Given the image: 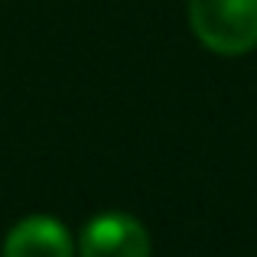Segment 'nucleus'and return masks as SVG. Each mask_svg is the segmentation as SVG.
<instances>
[{
	"mask_svg": "<svg viewBox=\"0 0 257 257\" xmlns=\"http://www.w3.org/2000/svg\"><path fill=\"white\" fill-rule=\"evenodd\" d=\"M189 23L205 49L244 56L257 46V0H189Z\"/></svg>",
	"mask_w": 257,
	"mask_h": 257,
	"instance_id": "f257e3e1",
	"label": "nucleus"
},
{
	"mask_svg": "<svg viewBox=\"0 0 257 257\" xmlns=\"http://www.w3.org/2000/svg\"><path fill=\"white\" fill-rule=\"evenodd\" d=\"M82 257H150V234L134 215L107 212L85 225L78 241Z\"/></svg>",
	"mask_w": 257,
	"mask_h": 257,
	"instance_id": "f03ea898",
	"label": "nucleus"
},
{
	"mask_svg": "<svg viewBox=\"0 0 257 257\" xmlns=\"http://www.w3.org/2000/svg\"><path fill=\"white\" fill-rule=\"evenodd\" d=\"M4 257H72V238L56 218L33 215L13 225Z\"/></svg>",
	"mask_w": 257,
	"mask_h": 257,
	"instance_id": "7ed1b4c3",
	"label": "nucleus"
}]
</instances>
